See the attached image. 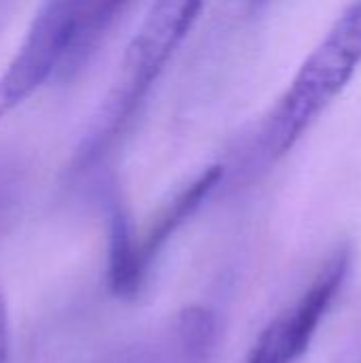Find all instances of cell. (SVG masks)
<instances>
[{
	"mask_svg": "<svg viewBox=\"0 0 361 363\" xmlns=\"http://www.w3.org/2000/svg\"><path fill=\"white\" fill-rule=\"evenodd\" d=\"M221 177V170L213 168L209 172H204L191 187H187L157 219V223L153 225V230L149 232V236L145 238V242H138L140 247V262L145 266V270H149V266L153 264V257H157L160 249L168 242V238L177 232V228L198 208V204L204 200V196H209V191L217 185Z\"/></svg>",
	"mask_w": 361,
	"mask_h": 363,
	"instance_id": "6",
	"label": "cell"
},
{
	"mask_svg": "<svg viewBox=\"0 0 361 363\" xmlns=\"http://www.w3.org/2000/svg\"><path fill=\"white\" fill-rule=\"evenodd\" d=\"M147 270L140 262V247L136 242L128 215L117 206L111 217V251H109V285L119 298H134Z\"/></svg>",
	"mask_w": 361,
	"mask_h": 363,
	"instance_id": "5",
	"label": "cell"
},
{
	"mask_svg": "<svg viewBox=\"0 0 361 363\" xmlns=\"http://www.w3.org/2000/svg\"><path fill=\"white\" fill-rule=\"evenodd\" d=\"M361 64V0H353L302 62L257 134L262 162L285 157L345 91Z\"/></svg>",
	"mask_w": 361,
	"mask_h": 363,
	"instance_id": "1",
	"label": "cell"
},
{
	"mask_svg": "<svg viewBox=\"0 0 361 363\" xmlns=\"http://www.w3.org/2000/svg\"><path fill=\"white\" fill-rule=\"evenodd\" d=\"M6 206H9V185H6V181L0 177V219H4Z\"/></svg>",
	"mask_w": 361,
	"mask_h": 363,
	"instance_id": "10",
	"label": "cell"
},
{
	"mask_svg": "<svg viewBox=\"0 0 361 363\" xmlns=\"http://www.w3.org/2000/svg\"><path fill=\"white\" fill-rule=\"evenodd\" d=\"M202 6L204 0L153 2L126 51L119 81L115 83L102 108V117L96 123V132L89 138V153H83L85 162L104 153V149L117 138L119 130H123L134 117L136 108L189 34Z\"/></svg>",
	"mask_w": 361,
	"mask_h": 363,
	"instance_id": "2",
	"label": "cell"
},
{
	"mask_svg": "<svg viewBox=\"0 0 361 363\" xmlns=\"http://www.w3.org/2000/svg\"><path fill=\"white\" fill-rule=\"evenodd\" d=\"M181 338H183V347L191 353V355H204L209 351V347L213 345V336H215V319L211 313L202 311V308H191L181 317Z\"/></svg>",
	"mask_w": 361,
	"mask_h": 363,
	"instance_id": "8",
	"label": "cell"
},
{
	"mask_svg": "<svg viewBox=\"0 0 361 363\" xmlns=\"http://www.w3.org/2000/svg\"><path fill=\"white\" fill-rule=\"evenodd\" d=\"M9 342H11V336H9V311H6L4 296L0 294V363H6Z\"/></svg>",
	"mask_w": 361,
	"mask_h": 363,
	"instance_id": "9",
	"label": "cell"
},
{
	"mask_svg": "<svg viewBox=\"0 0 361 363\" xmlns=\"http://www.w3.org/2000/svg\"><path fill=\"white\" fill-rule=\"evenodd\" d=\"M132 2L134 0H81L77 40L66 72L79 68L89 57Z\"/></svg>",
	"mask_w": 361,
	"mask_h": 363,
	"instance_id": "7",
	"label": "cell"
},
{
	"mask_svg": "<svg viewBox=\"0 0 361 363\" xmlns=\"http://www.w3.org/2000/svg\"><path fill=\"white\" fill-rule=\"evenodd\" d=\"M349 264L347 249L332 253L300 300L262 332L247 363L298 362L306 353L326 313L345 285Z\"/></svg>",
	"mask_w": 361,
	"mask_h": 363,
	"instance_id": "4",
	"label": "cell"
},
{
	"mask_svg": "<svg viewBox=\"0 0 361 363\" xmlns=\"http://www.w3.org/2000/svg\"><path fill=\"white\" fill-rule=\"evenodd\" d=\"M81 0H45L30 21L23 40L0 74V121L30 100L70 62Z\"/></svg>",
	"mask_w": 361,
	"mask_h": 363,
	"instance_id": "3",
	"label": "cell"
}]
</instances>
